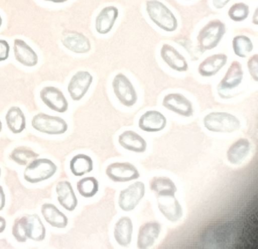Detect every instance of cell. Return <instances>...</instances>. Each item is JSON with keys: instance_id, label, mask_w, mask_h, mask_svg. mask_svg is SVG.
Returning <instances> with one entry per match:
<instances>
[{"instance_id": "obj_29", "label": "cell", "mask_w": 258, "mask_h": 249, "mask_svg": "<svg viewBox=\"0 0 258 249\" xmlns=\"http://www.w3.org/2000/svg\"><path fill=\"white\" fill-rule=\"evenodd\" d=\"M70 168L76 176H82L93 170V161L91 158L84 154L74 156L70 161Z\"/></svg>"}, {"instance_id": "obj_9", "label": "cell", "mask_w": 258, "mask_h": 249, "mask_svg": "<svg viewBox=\"0 0 258 249\" xmlns=\"http://www.w3.org/2000/svg\"><path fill=\"white\" fill-rule=\"evenodd\" d=\"M39 95L42 101L51 110L59 113L68 110V101L59 89L52 86L45 87L40 91Z\"/></svg>"}, {"instance_id": "obj_43", "label": "cell", "mask_w": 258, "mask_h": 249, "mask_svg": "<svg viewBox=\"0 0 258 249\" xmlns=\"http://www.w3.org/2000/svg\"><path fill=\"white\" fill-rule=\"evenodd\" d=\"M2 17L1 16V15H0V27H1V25H2Z\"/></svg>"}, {"instance_id": "obj_41", "label": "cell", "mask_w": 258, "mask_h": 249, "mask_svg": "<svg viewBox=\"0 0 258 249\" xmlns=\"http://www.w3.org/2000/svg\"><path fill=\"white\" fill-rule=\"evenodd\" d=\"M44 1L51 2L53 3H64L66 1H67L68 0H44Z\"/></svg>"}, {"instance_id": "obj_39", "label": "cell", "mask_w": 258, "mask_h": 249, "mask_svg": "<svg viewBox=\"0 0 258 249\" xmlns=\"http://www.w3.org/2000/svg\"><path fill=\"white\" fill-rule=\"evenodd\" d=\"M6 226V221L5 219L0 216V233L4 231Z\"/></svg>"}, {"instance_id": "obj_20", "label": "cell", "mask_w": 258, "mask_h": 249, "mask_svg": "<svg viewBox=\"0 0 258 249\" xmlns=\"http://www.w3.org/2000/svg\"><path fill=\"white\" fill-rule=\"evenodd\" d=\"M118 143L124 149L137 153L144 152L147 147L145 139L132 130H126L118 136Z\"/></svg>"}, {"instance_id": "obj_44", "label": "cell", "mask_w": 258, "mask_h": 249, "mask_svg": "<svg viewBox=\"0 0 258 249\" xmlns=\"http://www.w3.org/2000/svg\"><path fill=\"white\" fill-rule=\"evenodd\" d=\"M1 169L0 168V177H1Z\"/></svg>"}, {"instance_id": "obj_4", "label": "cell", "mask_w": 258, "mask_h": 249, "mask_svg": "<svg viewBox=\"0 0 258 249\" xmlns=\"http://www.w3.org/2000/svg\"><path fill=\"white\" fill-rule=\"evenodd\" d=\"M56 170V165L51 160L35 159L26 168L24 178L28 182L36 183L50 178Z\"/></svg>"}, {"instance_id": "obj_23", "label": "cell", "mask_w": 258, "mask_h": 249, "mask_svg": "<svg viewBox=\"0 0 258 249\" xmlns=\"http://www.w3.org/2000/svg\"><path fill=\"white\" fill-rule=\"evenodd\" d=\"M132 233L131 219L127 216L121 217L114 226V236L116 242L121 246H127L131 242Z\"/></svg>"}, {"instance_id": "obj_36", "label": "cell", "mask_w": 258, "mask_h": 249, "mask_svg": "<svg viewBox=\"0 0 258 249\" xmlns=\"http://www.w3.org/2000/svg\"><path fill=\"white\" fill-rule=\"evenodd\" d=\"M10 46L8 42L0 39V61L6 60L9 55Z\"/></svg>"}, {"instance_id": "obj_8", "label": "cell", "mask_w": 258, "mask_h": 249, "mask_svg": "<svg viewBox=\"0 0 258 249\" xmlns=\"http://www.w3.org/2000/svg\"><path fill=\"white\" fill-rule=\"evenodd\" d=\"M105 173L108 177L114 182H128L140 177L137 169L127 162L111 163L106 168Z\"/></svg>"}, {"instance_id": "obj_18", "label": "cell", "mask_w": 258, "mask_h": 249, "mask_svg": "<svg viewBox=\"0 0 258 249\" xmlns=\"http://www.w3.org/2000/svg\"><path fill=\"white\" fill-rule=\"evenodd\" d=\"M56 192L57 200L61 206L69 211L75 210L78 200L69 182L63 181L58 182L56 186Z\"/></svg>"}, {"instance_id": "obj_10", "label": "cell", "mask_w": 258, "mask_h": 249, "mask_svg": "<svg viewBox=\"0 0 258 249\" xmlns=\"http://www.w3.org/2000/svg\"><path fill=\"white\" fill-rule=\"evenodd\" d=\"M93 80V76L86 71H79L71 78L68 91L74 101L80 100L88 91Z\"/></svg>"}, {"instance_id": "obj_24", "label": "cell", "mask_w": 258, "mask_h": 249, "mask_svg": "<svg viewBox=\"0 0 258 249\" xmlns=\"http://www.w3.org/2000/svg\"><path fill=\"white\" fill-rule=\"evenodd\" d=\"M149 186L156 197L175 196L177 187L174 183L166 177H155L150 180Z\"/></svg>"}, {"instance_id": "obj_33", "label": "cell", "mask_w": 258, "mask_h": 249, "mask_svg": "<svg viewBox=\"0 0 258 249\" xmlns=\"http://www.w3.org/2000/svg\"><path fill=\"white\" fill-rule=\"evenodd\" d=\"M249 7L243 3H235L229 9L228 14L230 18L235 22L243 21L248 16Z\"/></svg>"}, {"instance_id": "obj_3", "label": "cell", "mask_w": 258, "mask_h": 249, "mask_svg": "<svg viewBox=\"0 0 258 249\" xmlns=\"http://www.w3.org/2000/svg\"><path fill=\"white\" fill-rule=\"evenodd\" d=\"M205 127L216 132L231 133L240 127V121L233 115L226 112H212L204 119Z\"/></svg>"}, {"instance_id": "obj_38", "label": "cell", "mask_w": 258, "mask_h": 249, "mask_svg": "<svg viewBox=\"0 0 258 249\" xmlns=\"http://www.w3.org/2000/svg\"><path fill=\"white\" fill-rule=\"evenodd\" d=\"M5 205V195L3 187L0 186V211L2 210Z\"/></svg>"}, {"instance_id": "obj_15", "label": "cell", "mask_w": 258, "mask_h": 249, "mask_svg": "<svg viewBox=\"0 0 258 249\" xmlns=\"http://www.w3.org/2000/svg\"><path fill=\"white\" fill-rule=\"evenodd\" d=\"M166 124V118L160 112L150 110L142 115L139 120V127L146 132H157L164 128Z\"/></svg>"}, {"instance_id": "obj_27", "label": "cell", "mask_w": 258, "mask_h": 249, "mask_svg": "<svg viewBox=\"0 0 258 249\" xmlns=\"http://www.w3.org/2000/svg\"><path fill=\"white\" fill-rule=\"evenodd\" d=\"M5 119L8 128L12 133H20L25 129V116L19 107H11L7 111Z\"/></svg>"}, {"instance_id": "obj_14", "label": "cell", "mask_w": 258, "mask_h": 249, "mask_svg": "<svg viewBox=\"0 0 258 249\" xmlns=\"http://www.w3.org/2000/svg\"><path fill=\"white\" fill-rule=\"evenodd\" d=\"M61 42L67 49L77 53H85L91 49L89 39L82 33L76 31L65 32Z\"/></svg>"}, {"instance_id": "obj_5", "label": "cell", "mask_w": 258, "mask_h": 249, "mask_svg": "<svg viewBox=\"0 0 258 249\" xmlns=\"http://www.w3.org/2000/svg\"><path fill=\"white\" fill-rule=\"evenodd\" d=\"M31 125L37 131L50 135L63 134L68 128L62 118L43 113H39L33 117Z\"/></svg>"}, {"instance_id": "obj_32", "label": "cell", "mask_w": 258, "mask_h": 249, "mask_svg": "<svg viewBox=\"0 0 258 249\" xmlns=\"http://www.w3.org/2000/svg\"><path fill=\"white\" fill-rule=\"evenodd\" d=\"M232 47L235 54L240 57H245L253 49L250 39L244 35L235 36L232 41Z\"/></svg>"}, {"instance_id": "obj_26", "label": "cell", "mask_w": 258, "mask_h": 249, "mask_svg": "<svg viewBox=\"0 0 258 249\" xmlns=\"http://www.w3.org/2000/svg\"><path fill=\"white\" fill-rule=\"evenodd\" d=\"M250 151V143L245 138H240L233 143L227 152L229 162L233 164L241 163L248 155Z\"/></svg>"}, {"instance_id": "obj_1", "label": "cell", "mask_w": 258, "mask_h": 249, "mask_svg": "<svg viewBox=\"0 0 258 249\" xmlns=\"http://www.w3.org/2000/svg\"><path fill=\"white\" fill-rule=\"evenodd\" d=\"M146 11L150 19L161 29L167 32L176 29V18L162 3L157 0L148 1L146 3Z\"/></svg>"}, {"instance_id": "obj_19", "label": "cell", "mask_w": 258, "mask_h": 249, "mask_svg": "<svg viewBox=\"0 0 258 249\" xmlns=\"http://www.w3.org/2000/svg\"><path fill=\"white\" fill-rule=\"evenodd\" d=\"M163 60L171 68L178 71H186L188 65L185 58L172 46L165 44L160 51Z\"/></svg>"}, {"instance_id": "obj_37", "label": "cell", "mask_w": 258, "mask_h": 249, "mask_svg": "<svg viewBox=\"0 0 258 249\" xmlns=\"http://www.w3.org/2000/svg\"><path fill=\"white\" fill-rule=\"evenodd\" d=\"M230 0H213V5L217 9L223 8Z\"/></svg>"}, {"instance_id": "obj_40", "label": "cell", "mask_w": 258, "mask_h": 249, "mask_svg": "<svg viewBox=\"0 0 258 249\" xmlns=\"http://www.w3.org/2000/svg\"><path fill=\"white\" fill-rule=\"evenodd\" d=\"M252 22L254 24H257V9H256L255 12L253 15Z\"/></svg>"}, {"instance_id": "obj_6", "label": "cell", "mask_w": 258, "mask_h": 249, "mask_svg": "<svg viewBox=\"0 0 258 249\" xmlns=\"http://www.w3.org/2000/svg\"><path fill=\"white\" fill-rule=\"evenodd\" d=\"M113 92L121 104L126 107L133 106L137 101V95L128 78L121 73L115 75L112 82Z\"/></svg>"}, {"instance_id": "obj_34", "label": "cell", "mask_w": 258, "mask_h": 249, "mask_svg": "<svg viewBox=\"0 0 258 249\" xmlns=\"http://www.w3.org/2000/svg\"><path fill=\"white\" fill-rule=\"evenodd\" d=\"M12 234L18 242H23L26 241L28 238L26 216L15 220L12 227Z\"/></svg>"}, {"instance_id": "obj_42", "label": "cell", "mask_w": 258, "mask_h": 249, "mask_svg": "<svg viewBox=\"0 0 258 249\" xmlns=\"http://www.w3.org/2000/svg\"><path fill=\"white\" fill-rule=\"evenodd\" d=\"M2 122H1V121L0 120V132H1V130H2Z\"/></svg>"}, {"instance_id": "obj_12", "label": "cell", "mask_w": 258, "mask_h": 249, "mask_svg": "<svg viewBox=\"0 0 258 249\" xmlns=\"http://www.w3.org/2000/svg\"><path fill=\"white\" fill-rule=\"evenodd\" d=\"M162 104L167 109L180 115L189 117L193 114L191 102L180 94H168L164 98Z\"/></svg>"}, {"instance_id": "obj_22", "label": "cell", "mask_w": 258, "mask_h": 249, "mask_svg": "<svg viewBox=\"0 0 258 249\" xmlns=\"http://www.w3.org/2000/svg\"><path fill=\"white\" fill-rule=\"evenodd\" d=\"M227 59V56L224 54L211 55L199 65L198 71L203 76L215 75L226 63Z\"/></svg>"}, {"instance_id": "obj_11", "label": "cell", "mask_w": 258, "mask_h": 249, "mask_svg": "<svg viewBox=\"0 0 258 249\" xmlns=\"http://www.w3.org/2000/svg\"><path fill=\"white\" fill-rule=\"evenodd\" d=\"M159 210L169 221L175 222L182 216V208L175 196L156 197Z\"/></svg>"}, {"instance_id": "obj_35", "label": "cell", "mask_w": 258, "mask_h": 249, "mask_svg": "<svg viewBox=\"0 0 258 249\" xmlns=\"http://www.w3.org/2000/svg\"><path fill=\"white\" fill-rule=\"evenodd\" d=\"M247 66L251 76L255 81L258 80V55L255 54L248 60Z\"/></svg>"}, {"instance_id": "obj_7", "label": "cell", "mask_w": 258, "mask_h": 249, "mask_svg": "<svg viewBox=\"0 0 258 249\" xmlns=\"http://www.w3.org/2000/svg\"><path fill=\"white\" fill-rule=\"evenodd\" d=\"M145 192L144 184L137 181L120 192L118 203L123 211L133 210L143 198Z\"/></svg>"}, {"instance_id": "obj_17", "label": "cell", "mask_w": 258, "mask_h": 249, "mask_svg": "<svg viewBox=\"0 0 258 249\" xmlns=\"http://www.w3.org/2000/svg\"><path fill=\"white\" fill-rule=\"evenodd\" d=\"M116 7L110 6L102 9L95 19V29L101 34L108 33L112 29L118 17Z\"/></svg>"}, {"instance_id": "obj_21", "label": "cell", "mask_w": 258, "mask_h": 249, "mask_svg": "<svg viewBox=\"0 0 258 249\" xmlns=\"http://www.w3.org/2000/svg\"><path fill=\"white\" fill-rule=\"evenodd\" d=\"M41 212L46 221L53 227L62 228L68 224L67 217L52 204H43Z\"/></svg>"}, {"instance_id": "obj_28", "label": "cell", "mask_w": 258, "mask_h": 249, "mask_svg": "<svg viewBox=\"0 0 258 249\" xmlns=\"http://www.w3.org/2000/svg\"><path fill=\"white\" fill-rule=\"evenodd\" d=\"M28 238L40 241L44 239L45 228L39 217L36 214L26 215Z\"/></svg>"}, {"instance_id": "obj_13", "label": "cell", "mask_w": 258, "mask_h": 249, "mask_svg": "<svg viewBox=\"0 0 258 249\" xmlns=\"http://www.w3.org/2000/svg\"><path fill=\"white\" fill-rule=\"evenodd\" d=\"M161 230V224L156 221H150L139 228L137 246L139 248H147L153 245Z\"/></svg>"}, {"instance_id": "obj_25", "label": "cell", "mask_w": 258, "mask_h": 249, "mask_svg": "<svg viewBox=\"0 0 258 249\" xmlns=\"http://www.w3.org/2000/svg\"><path fill=\"white\" fill-rule=\"evenodd\" d=\"M242 77L243 70L241 64L237 61H234L231 64L218 87L223 90L233 89L240 84Z\"/></svg>"}, {"instance_id": "obj_16", "label": "cell", "mask_w": 258, "mask_h": 249, "mask_svg": "<svg viewBox=\"0 0 258 249\" xmlns=\"http://www.w3.org/2000/svg\"><path fill=\"white\" fill-rule=\"evenodd\" d=\"M13 49L15 59L23 65L32 67L37 64V54L24 40L15 39Z\"/></svg>"}, {"instance_id": "obj_2", "label": "cell", "mask_w": 258, "mask_h": 249, "mask_svg": "<svg viewBox=\"0 0 258 249\" xmlns=\"http://www.w3.org/2000/svg\"><path fill=\"white\" fill-rule=\"evenodd\" d=\"M225 32V26L219 20L209 22L200 31L197 37L200 51L203 53L216 47Z\"/></svg>"}, {"instance_id": "obj_31", "label": "cell", "mask_w": 258, "mask_h": 249, "mask_svg": "<svg viewBox=\"0 0 258 249\" xmlns=\"http://www.w3.org/2000/svg\"><path fill=\"white\" fill-rule=\"evenodd\" d=\"M38 156V154L26 147H19L14 149L10 155L12 160L21 165H26Z\"/></svg>"}, {"instance_id": "obj_30", "label": "cell", "mask_w": 258, "mask_h": 249, "mask_svg": "<svg viewBox=\"0 0 258 249\" xmlns=\"http://www.w3.org/2000/svg\"><path fill=\"white\" fill-rule=\"evenodd\" d=\"M77 188L82 196L85 198H91L98 192L99 183L93 177H85L77 182Z\"/></svg>"}]
</instances>
